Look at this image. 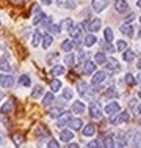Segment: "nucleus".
Masks as SVG:
<instances>
[{
  "mask_svg": "<svg viewBox=\"0 0 141 148\" xmlns=\"http://www.w3.org/2000/svg\"><path fill=\"white\" fill-rule=\"evenodd\" d=\"M60 87H61V84H60L58 79H55V80H52V82H50V88L54 90V91H58Z\"/></svg>",
  "mask_w": 141,
  "mask_h": 148,
  "instance_id": "nucleus-41",
  "label": "nucleus"
},
{
  "mask_svg": "<svg viewBox=\"0 0 141 148\" xmlns=\"http://www.w3.org/2000/svg\"><path fill=\"white\" fill-rule=\"evenodd\" d=\"M96 41H97V38L94 36V35H88V36L85 38L83 44L86 46V47H91V46H94V44H96Z\"/></svg>",
  "mask_w": 141,
  "mask_h": 148,
  "instance_id": "nucleus-19",
  "label": "nucleus"
},
{
  "mask_svg": "<svg viewBox=\"0 0 141 148\" xmlns=\"http://www.w3.org/2000/svg\"><path fill=\"white\" fill-rule=\"evenodd\" d=\"M42 3H44V5H50L52 0H42Z\"/></svg>",
  "mask_w": 141,
  "mask_h": 148,
  "instance_id": "nucleus-58",
  "label": "nucleus"
},
{
  "mask_svg": "<svg viewBox=\"0 0 141 148\" xmlns=\"http://www.w3.org/2000/svg\"><path fill=\"white\" fill-rule=\"evenodd\" d=\"M30 84H31V79L28 76H20V79H19V85H22V87H30Z\"/></svg>",
  "mask_w": 141,
  "mask_h": 148,
  "instance_id": "nucleus-24",
  "label": "nucleus"
},
{
  "mask_svg": "<svg viewBox=\"0 0 141 148\" xmlns=\"http://www.w3.org/2000/svg\"><path fill=\"white\" fill-rule=\"evenodd\" d=\"M115 6H116V11L118 13H125L127 8H129V5L125 3V0H116Z\"/></svg>",
  "mask_w": 141,
  "mask_h": 148,
  "instance_id": "nucleus-14",
  "label": "nucleus"
},
{
  "mask_svg": "<svg viewBox=\"0 0 141 148\" xmlns=\"http://www.w3.org/2000/svg\"><path fill=\"white\" fill-rule=\"evenodd\" d=\"M100 27H102L100 19H93V21H89V24H88V30L94 32V33H96L97 30H100Z\"/></svg>",
  "mask_w": 141,
  "mask_h": 148,
  "instance_id": "nucleus-12",
  "label": "nucleus"
},
{
  "mask_svg": "<svg viewBox=\"0 0 141 148\" xmlns=\"http://www.w3.org/2000/svg\"><path fill=\"white\" fill-rule=\"evenodd\" d=\"M94 60H96V63H105V62H107V58H105V54H104V52H97L96 57H94Z\"/></svg>",
  "mask_w": 141,
  "mask_h": 148,
  "instance_id": "nucleus-36",
  "label": "nucleus"
},
{
  "mask_svg": "<svg viewBox=\"0 0 141 148\" xmlns=\"http://www.w3.org/2000/svg\"><path fill=\"white\" fill-rule=\"evenodd\" d=\"M127 142L130 143L132 147H138V145H141V136L136 131H129L127 132Z\"/></svg>",
  "mask_w": 141,
  "mask_h": 148,
  "instance_id": "nucleus-1",
  "label": "nucleus"
},
{
  "mask_svg": "<svg viewBox=\"0 0 141 148\" xmlns=\"http://www.w3.org/2000/svg\"><path fill=\"white\" fill-rule=\"evenodd\" d=\"M88 52H80V55H79V62H86V58H88Z\"/></svg>",
  "mask_w": 141,
  "mask_h": 148,
  "instance_id": "nucleus-48",
  "label": "nucleus"
},
{
  "mask_svg": "<svg viewBox=\"0 0 141 148\" xmlns=\"http://www.w3.org/2000/svg\"><path fill=\"white\" fill-rule=\"evenodd\" d=\"M2 71L3 73H9V71H11V66H9V63L6 62L5 58H2Z\"/></svg>",
  "mask_w": 141,
  "mask_h": 148,
  "instance_id": "nucleus-38",
  "label": "nucleus"
},
{
  "mask_svg": "<svg viewBox=\"0 0 141 148\" xmlns=\"http://www.w3.org/2000/svg\"><path fill=\"white\" fill-rule=\"evenodd\" d=\"M121 33L125 35V36H130V38H132L133 33H135V29H133L132 24L125 22V24H122V25H121Z\"/></svg>",
  "mask_w": 141,
  "mask_h": 148,
  "instance_id": "nucleus-6",
  "label": "nucleus"
},
{
  "mask_svg": "<svg viewBox=\"0 0 141 148\" xmlns=\"http://www.w3.org/2000/svg\"><path fill=\"white\" fill-rule=\"evenodd\" d=\"M72 47H74V43H72L70 40H64V41H63V44H61V49H63V51L70 52V51H72Z\"/></svg>",
  "mask_w": 141,
  "mask_h": 148,
  "instance_id": "nucleus-22",
  "label": "nucleus"
},
{
  "mask_svg": "<svg viewBox=\"0 0 141 148\" xmlns=\"http://www.w3.org/2000/svg\"><path fill=\"white\" fill-rule=\"evenodd\" d=\"M105 66H107L110 71H116V69H119L121 66H119V62L116 58H107V62H105Z\"/></svg>",
  "mask_w": 141,
  "mask_h": 148,
  "instance_id": "nucleus-11",
  "label": "nucleus"
},
{
  "mask_svg": "<svg viewBox=\"0 0 141 148\" xmlns=\"http://www.w3.org/2000/svg\"><path fill=\"white\" fill-rule=\"evenodd\" d=\"M102 47H104V49H105V51H107V52H110V54H113V52H115V47H111L110 41H105V43L102 44Z\"/></svg>",
  "mask_w": 141,
  "mask_h": 148,
  "instance_id": "nucleus-43",
  "label": "nucleus"
},
{
  "mask_svg": "<svg viewBox=\"0 0 141 148\" xmlns=\"http://www.w3.org/2000/svg\"><path fill=\"white\" fill-rule=\"evenodd\" d=\"M41 33H39V32H36V33H35L33 35V40H31V44H33L35 46V47H36V46H39V43H41Z\"/></svg>",
  "mask_w": 141,
  "mask_h": 148,
  "instance_id": "nucleus-33",
  "label": "nucleus"
},
{
  "mask_svg": "<svg viewBox=\"0 0 141 148\" xmlns=\"http://www.w3.org/2000/svg\"><path fill=\"white\" fill-rule=\"evenodd\" d=\"M85 109H86V106H85V103H82V101H77V103H74V106H72L74 114H83Z\"/></svg>",
  "mask_w": 141,
  "mask_h": 148,
  "instance_id": "nucleus-16",
  "label": "nucleus"
},
{
  "mask_svg": "<svg viewBox=\"0 0 141 148\" xmlns=\"http://www.w3.org/2000/svg\"><path fill=\"white\" fill-rule=\"evenodd\" d=\"M56 3L60 6H63V8H68V10H74L77 6L75 0H56Z\"/></svg>",
  "mask_w": 141,
  "mask_h": 148,
  "instance_id": "nucleus-9",
  "label": "nucleus"
},
{
  "mask_svg": "<svg viewBox=\"0 0 141 148\" xmlns=\"http://www.w3.org/2000/svg\"><path fill=\"white\" fill-rule=\"evenodd\" d=\"M68 147H69V148H77L79 145H77V143H68Z\"/></svg>",
  "mask_w": 141,
  "mask_h": 148,
  "instance_id": "nucleus-57",
  "label": "nucleus"
},
{
  "mask_svg": "<svg viewBox=\"0 0 141 148\" xmlns=\"http://www.w3.org/2000/svg\"><path fill=\"white\" fill-rule=\"evenodd\" d=\"M74 62H75V57H74V54H68L64 57V63L68 66H74Z\"/></svg>",
  "mask_w": 141,
  "mask_h": 148,
  "instance_id": "nucleus-35",
  "label": "nucleus"
},
{
  "mask_svg": "<svg viewBox=\"0 0 141 148\" xmlns=\"http://www.w3.org/2000/svg\"><path fill=\"white\" fill-rule=\"evenodd\" d=\"M138 96H140V98H141V90H140V93H138Z\"/></svg>",
  "mask_w": 141,
  "mask_h": 148,
  "instance_id": "nucleus-62",
  "label": "nucleus"
},
{
  "mask_svg": "<svg viewBox=\"0 0 141 148\" xmlns=\"http://www.w3.org/2000/svg\"><path fill=\"white\" fill-rule=\"evenodd\" d=\"M52 101H54V95L52 93H47L44 96V99H42V106H50Z\"/></svg>",
  "mask_w": 141,
  "mask_h": 148,
  "instance_id": "nucleus-34",
  "label": "nucleus"
},
{
  "mask_svg": "<svg viewBox=\"0 0 141 148\" xmlns=\"http://www.w3.org/2000/svg\"><path fill=\"white\" fill-rule=\"evenodd\" d=\"M135 114L136 115H141V106H138V107L135 109Z\"/></svg>",
  "mask_w": 141,
  "mask_h": 148,
  "instance_id": "nucleus-55",
  "label": "nucleus"
},
{
  "mask_svg": "<svg viewBox=\"0 0 141 148\" xmlns=\"http://www.w3.org/2000/svg\"><path fill=\"white\" fill-rule=\"evenodd\" d=\"M140 22H141V19H140Z\"/></svg>",
  "mask_w": 141,
  "mask_h": 148,
  "instance_id": "nucleus-64",
  "label": "nucleus"
},
{
  "mask_svg": "<svg viewBox=\"0 0 141 148\" xmlns=\"http://www.w3.org/2000/svg\"><path fill=\"white\" fill-rule=\"evenodd\" d=\"M107 6H108V0H93V10L96 13L104 11Z\"/></svg>",
  "mask_w": 141,
  "mask_h": 148,
  "instance_id": "nucleus-3",
  "label": "nucleus"
},
{
  "mask_svg": "<svg viewBox=\"0 0 141 148\" xmlns=\"http://www.w3.org/2000/svg\"><path fill=\"white\" fill-rule=\"evenodd\" d=\"M104 36H105V41H113V32H111V29H105V32H104Z\"/></svg>",
  "mask_w": 141,
  "mask_h": 148,
  "instance_id": "nucleus-40",
  "label": "nucleus"
},
{
  "mask_svg": "<svg viewBox=\"0 0 141 148\" xmlns=\"http://www.w3.org/2000/svg\"><path fill=\"white\" fill-rule=\"evenodd\" d=\"M41 95H42V88H41L39 85L35 87V88H33V93H31V98H33V99H36V98L41 96Z\"/></svg>",
  "mask_w": 141,
  "mask_h": 148,
  "instance_id": "nucleus-37",
  "label": "nucleus"
},
{
  "mask_svg": "<svg viewBox=\"0 0 141 148\" xmlns=\"http://www.w3.org/2000/svg\"><path fill=\"white\" fill-rule=\"evenodd\" d=\"M69 35L75 40V38H82V29L80 25H72V29L69 30Z\"/></svg>",
  "mask_w": 141,
  "mask_h": 148,
  "instance_id": "nucleus-17",
  "label": "nucleus"
},
{
  "mask_svg": "<svg viewBox=\"0 0 141 148\" xmlns=\"http://www.w3.org/2000/svg\"><path fill=\"white\" fill-rule=\"evenodd\" d=\"M89 114H91V117L96 118V120L102 118V110L99 109V104H97V103H93V104H91V107H89Z\"/></svg>",
  "mask_w": 141,
  "mask_h": 148,
  "instance_id": "nucleus-8",
  "label": "nucleus"
},
{
  "mask_svg": "<svg viewBox=\"0 0 141 148\" xmlns=\"http://www.w3.org/2000/svg\"><path fill=\"white\" fill-rule=\"evenodd\" d=\"M60 114H61V110H60V109H56V107L49 110V117H52V118H58Z\"/></svg>",
  "mask_w": 141,
  "mask_h": 148,
  "instance_id": "nucleus-39",
  "label": "nucleus"
},
{
  "mask_svg": "<svg viewBox=\"0 0 141 148\" xmlns=\"http://www.w3.org/2000/svg\"><path fill=\"white\" fill-rule=\"evenodd\" d=\"M140 125H141V118H140Z\"/></svg>",
  "mask_w": 141,
  "mask_h": 148,
  "instance_id": "nucleus-63",
  "label": "nucleus"
},
{
  "mask_svg": "<svg viewBox=\"0 0 141 148\" xmlns=\"http://www.w3.org/2000/svg\"><path fill=\"white\" fill-rule=\"evenodd\" d=\"M88 147L93 148V147H104V145H102V143H99V140H93V142L88 143Z\"/></svg>",
  "mask_w": 141,
  "mask_h": 148,
  "instance_id": "nucleus-50",
  "label": "nucleus"
},
{
  "mask_svg": "<svg viewBox=\"0 0 141 148\" xmlns=\"http://www.w3.org/2000/svg\"><path fill=\"white\" fill-rule=\"evenodd\" d=\"M77 90H79V93H80V95H86L88 85H86L85 82H79V84H77Z\"/></svg>",
  "mask_w": 141,
  "mask_h": 148,
  "instance_id": "nucleus-30",
  "label": "nucleus"
},
{
  "mask_svg": "<svg viewBox=\"0 0 141 148\" xmlns=\"http://www.w3.org/2000/svg\"><path fill=\"white\" fill-rule=\"evenodd\" d=\"M119 109H121V107H119V104L113 101V103L105 106V114H107V115H115V114H118V112H119Z\"/></svg>",
  "mask_w": 141,
  "mask_h": 148,
  "instance_id": "nucleus-5",
  "label": "nucleus"
},
{
  "mask_svg": "<svg viewBox=\"0 0 141 148\" xmlns=\"http://www.w3.org/2000/svg\"><path fill=\"white\" fill-rule=\"evenodd\" d=\"M47 147H49V148H58V147H60V143H58V142H55V140H50V142L47 143Z\"/></svg>",
  "mask_w": 141,
  "mask_h": 148,
  "instance_id": "nucleus-51",
  "label": "nucleus"
},
{
  "mask_svg": "<svg viewBox=\"0 0 141 148\" xmlns=\"http://www.w3.org/2000/svg\"><path fill=\"white\" fill-rule=\"evenodd\" d=\"M93 73H96V63L94 62H91V60H86L85 62V65H83V74H93Z\"/></svg>",
  "mask_w": 141,
  "mask_h": 148,
  "instance_id": "nucleus-7",
  "label": "nucleus"
},
{
  "mask_svg": "<svg viewBox=\"0 0 141 148\" xmlns=\"http://www.w3.org/2000/svg\"><path fill=\"white\" fill-rule=\"evenodd\" d=\"M69 128L70 129H75V131H80V129L83 128V121L82 118H72L69 123Z\"/></svg>",
  "mask_w": 141,
  "mask_h": 148,
  "instance_id": "nucleus-13",
  "label": "nucleus"
},
{
  "mask_svg": "<svg viewBox=\"0 0 141 148\" xmlns=\"http://www.w3.org/2000/svg\"><path fill=\"white\" fill-rule=\"evenodd\" d=\"M14 140H16V145H20L22 143V136L20 134H14Z\"/></svg>",
  "mask_w": 141,
  "mask_h": 148,
  "instance_id": "nucleus-49",
  "label": "nucleus"
},
{
  "mask_svg": "<svg viewBox=\"0 0 141 148\" xmlns=\"http://www.w3.org/2000/svg\"><path fill=\"white\" fill-rule=\"evenodd\" d=\"M136 82H138V84H141V74H140L138 77H136Z\"/></svg>",
  "mask_w": 141,
  "mask_h": 148,
  "instance_id": "nucleus-59",
  "label": "nucleus"
},
{
  "mask_svg": "<svg viewBox=\"0 0 141 148\" xmlns=\"http://www.w3.org/2000/svg\"><path fill=\"white\" fill-rule=\"evenodd\" d=\"M13 85H14V77L2 74V87L3 88H11Z\"/></svg>",
  "mask_w": 141,
  "mask_h": 148,
  "instance_id": "nucleus-10",
  "label": "nucleus"
},
{
  "mask_svg": "<svg viewBox=\"0 0 141 148\" xmlns=\"http://www.w3.org/2000/svg\"><path fill=\"white\" fill-rule=\"evenodd\" d=\"M116 96H118V91L113 88V87L105 90V98H116Z\"/></svg>",
  "mask_w": 141,
  "mask_h": 148,
  "instance_id": "nucleus-31",
  "label": "nucleus"
},
{
  "mask_svg": "<svg viewBox=\"0 0 141 148\" xmlns=\"http://www.w3.org/2000/svg\"><path fill=\"white\" fill-rule=\"evenodd\" d=\"M125 82L129 84V85H133V84H135L136 80H135V77H133L130 73H127V74H125Z\"/></svg>",
  "mask_w": 141,
  "mask_h": 148,
  "instance_id": "nucleus-44",
  "label": "nucleus"
},
{
  "mask_svg": "<svg viewBox=\"0 0 141 148\" xmlns=\"http://www.w3.org/2000/svg\"><path fill=\"white\" fill-rule=\"evenodd\" d=\"M72 137H74L72 131H68V129L61 131V140L63 142H69V140H72Z\"/></svg>",
  "mask_w": 141,
  "mask_h": 148,
  "instance_id": "nucleus-20",
  "label": "nucleus"
},
{
  "mask_svg": "<svg viewBox=\"0 0 141 148\" xmlns=\"http://www.w3.org/2000/svg\"><path fill=\"white\" fill-rule=\"evenodd\" d=\"M105 79H107V74H105L104 71H99V73H96L93 76V84H94V85H97V84L104 82Z\"/></svg>",
  "mask_w": 141,
  "mask_h": 148,
  "instance_id": "nucleus-15",
  "label": "nucleus"
},
{
  "mask_svg": "<svg viewBox=\"0 0 141 148\" xmlns=\"http://www.w3.org/2000/svg\"><path fill=\"white\" fill-rule=\"evenodd\" d=\"M130 117H129V112H121L119 115H116V117H111L110 121L113 123V125H121V123L124 121H129Z\"/></svg>",
  "mask_w": 141,
  "mask_h": 148,
  "instance_id": "nucleus-2",
  "label": "nucleus"
},
{
  "mask_svg": "<svg viewBox=\"0 0 141 148\" xmlns=\"http://www.w3.org/2000/svg\"><path fill=\"white\" fill-rule=\"evenodd\" d=\"M49 32H50L52 35H58L60 32H61V25H56V24H50V25H49Z\"/></svg>",
  "mask_w": 141,
  "mask_h": 148,
  "instance_id": "nucleus-28",
  "label": "nucleus"
},
{
  "mask_svg": "<svg viewBox=\"0 0 141 148\" xmlns=\"http://www.w3.org/2000/svg\"><path fill=\"white\" fill-rule=\"evenodd\" d=\"M52 41H54V38H52L50 35H44V36H42V47H44V49L50 47Z\"/></svg>",
  "mask_w": 141,
  "mask_h": 148,
  "instance_id": "nucleus-21",
  "label": "nucleus"
},
{
  "mask_svg": "<svg viewBox=\"0 0 141 148\" xmlns=\"http://www.w3.org/2000/svg\"><path fill=\"white\" fill-rule=\"evenodd\" d=\"M133 19H135V14H133V13H130L129 16H125V21H127V22H132Z\"/></svg>",
  "mask_w": 141,
  "mask_h": 148,
  "instance_id": "nucleus-52",
  "label": "nucleus"
},
{
  "mask_svg": "<svg viewBox=\"0 0 141 148\" xmlns=\"http://www.w3.org/2000/svg\"><path fill=\"white\" fill-rule=\"evenodd\" d=\"M138 68L141 69V58H140V62H138Z\"/></svg>",
  "mask_w": 141,
  "mask_h": 148,
  "instance_id": "nucleus-60",
  "label": "nucleus"
},
{
  "mask_svg": "<svg viewBox=\"0 0 141 148\" xmlns=\"http://www.w3.org/2000/svg\"><path fill=\"white\" fill-rule=\"evenodd\" d=\"M116 143L113 142V136H107L105 137V143H104V147H115Z\"/></svg>",
  "mask_w": 141,
  "mask_h": 148,
  "instance_id": "nucleus-42",
  "label": "nucleus"
},
{
  "mask_svg": "<svg viewBox=\"0 0 141 148\" xmlns=\"http://www.w3.org/2000/svg\"><path fill=\"white\" fill-rule=\"evenodd\" d=\"M9 2H11V3H14V5H17V3H22L24 0H9Z\"/></svg>",
  "mask_w": 141,
  "mask_h": 148,
  "instance_id": "nucleus-56",
  "label": "nucleus"
},
{
  "mask_svg": "<svg viewBox=\"0 0 141 148\" xmlns=\"http://www.w3.org/2000/svg\"><path fill=\"white\" fill-rule=\"evenodd\" d=\"M36 136L39 137V139H41V137H42V139H44V137H47V136H49V131H47V129L44 128V126H42V128L39 126V128L36 129Z\"/></svg>",
  "mask_w": 141,
  "mask_h": 148,
  "instance_id": "nucleus-29",
  "label": "nucleus"
},
{
  "mask_svg": "<svg viewBox=\"0 0 141 148\" xmlns=\"http://www.w3.org/2000/svg\"><path fill=\"white\" fill-rule=\"evenodd\" d=\"M64 66L61 65H55L54 68H52V74H55V76H60V74H64Z\"/></svg>",
  "mask_w": 141,
  "mask_h": 148,
  "instance_id": "nucleus-25",
  "label": "nucleus"
},
{
  "mask_svg": "<svg viewBox=\"0 0 141 148\" xmlns=\"http://www.w3.org/2000/svg\"><path fill=\"white\" fill-rule=\"evenodd\" d=\"M125 47H127V43H125V41H121V40H119L118 43H116V49H118V51H125Z\"/></svg>",
  "mask_w": 141,
  "mask_h": 148,
  "instance_id": "nucleus-45",
  "label": "nucleus"
},
{
  "mask_svg": "<svg viewBox=\"0 0 141 148\" xmlns=\"http://www.w3.org/2000/svg\"><path fill=\"white\" fill-rule=\"evenodd\" d=\"M60 25H61V29H64V30H70L74 24H72V19H69V17H68V19H63Z\"/></svg>",
  "mask_w": 141,
  "mask_h": 148,
  "instance_id": "nucleus-23",
  "label": "nucleus"
},
{
  "mask_svg": "<svg viewBox=\"0 0 141 148\" xmlns=\"http://www.w3.org/2000/svg\"><path fill=\"white\" fill-rule=\"evenodd\" d=\"M63 98H64V99H70V98H72V91H70V88L63 90Z\"/></svg>",
  "mask_w": 141,
  "mask_h": 148,
  "instance_id": "nucleus-46",
  "label": "nucleus"
},
{
  "mask_svg": "<svg viewBox=\"0 0 141 148\" xmlns=\"http://www.w3.org/2000/svg\"><path fill=\"white\" fill-rule=\"evenodd\" d=\"M56 57H58V54H56V52H54V54H50V55H49V62H52V60L56 58Z\"/></svg>",
  "mask_w": 141,
  "mask_h": 148,
  "instance_id": "nucleus-53",
  "label": "nucleus"
},
{
  "mask_svg": "<svg viewBox=\"0 0 141 148\" xmlns=\"http://www.w3.org/2000/svg\"><path fill=\"white\" fill-rule=\"evenodd\" d=\"M124 60L125 62H133V60H135V54H133V51H125L124 52Z\"/></svg>",
  "mask_w": 141,
  "mask_h": 148,
  "instance_id": "nucleus-32",
  "label": "nucleus"
},
{
  "mask_svg": "<svg viewBox=\"0 0 141 148\" xmlns=\"http://www.w3.org/2000/svg\"><path fill=\"white\" fill-rule=\"evenodd\" d=\"M138 6H140V8H141V0H138Z\"/></svg>",
  "mask_w": 141,
  "mask_h": 148,
  "instance_id": "nucleus-61",
  "label": "nucleus"
},
{
  "mask_svg": "<svg viewBox=\"0 0 141 148\" xmlns=\"http://www.w3.org/2000/svg\"><path fill=\"white\" fill-rule=\"evenodd\" d=\"M129 107L135 109V107H136V101H135V99H132V101H130V103H129Z\"/></svg>",
  "mask_w": 141,
  "mask_h": 148,
  "instance_id": "nucleus-54",
  "label": "nucleus"
},
{
  "mask_svg": "<svg viewBox=\"0 0 141 148\" xmlns=\"http://www.w3.org/2000/svg\"><path fill=\"white\" fill-rule=\"evenodd\" d=\"M11 110H13V103H11V101L3 103V106H2V112H3V114H9Z\"/></svg>",
  "mask_w": 141,
  "mask_h": 148,
  "instance_id": "nucleus-27",
  "label": "nucleus"
},
{
  "mask_svg": "<svg viewBox=\"0 0 141 148\" xmlns=\"http://www.w3.org/2000/svg\"><path fill=\"white\" fill-rule=\"evenodd\" d=\"M39 24H41V27H42V29H49V25L52 24V17H50V16H44Z\"/></svg>",
  "mask_w": 141,
  "mask_h": 148,
  "instance_id": "nucleus-26",
  "label": "nucleus"
},
{
  "mask_svg": "<svg viewBox=\"0 0 141 148\" xmlns=\"http://www.w3.org/2000/svg\"><path fill=\"white\" fill-rule=\"evenodd\" d=\"M96 131H97V129H96V126H94V125H86L82 132H83V136L91 137V136H94V134H96Z\"/></svg>",
  "mask_w": 141,
  "mask_h": 148,
  "instance_id": "nucleus-18",
  "label": "nucleus"
},
{
  "mask_svg": "<svg viewBox=\"0 0 141 148\" xmlns=\"http://www.w3.org/2000/svg\"><path fill=\"white\" fill-rule=\"evenodd\" d=\"M44 16H45L44 13H36V17L33 19V24H38V22H41V21H42V17H44Z\"/></svg>",
  "mask_w": 141,
  "mask_h": 148,
  "instance_id": "nucleus-47",
  "label": "nucleus"
},
{
  "mask_svg": "<svg viewBox=\"0 0 141 148\" xmlns=\"http://www.w3.org/2000/svg\"><path fill=\"white\" fill-rule=\"evenodd\" d=\"M70 114L69 112H64V114H61L58 117V120H56V125H58V128H63V126H66L68 123H70Z\"/></svg>",
  "mask_w": 141,
  "mask_h": 148,
  "instance_id": "nucleus-4",
  "label": "nucleus"
}]
</instances>
